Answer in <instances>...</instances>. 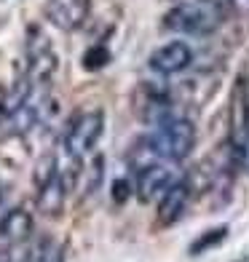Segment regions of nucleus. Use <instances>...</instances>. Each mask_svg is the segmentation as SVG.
<instances>
[{
    "instance_id": "5",
    "label": "nucleus",
    "mask_w": 249,
    "mask_h": 262,
    "mask_svg": "<svg viewBox=\"0 0 249 262\" xmlns=\"http://www.w3.org/2000/svg\"><path fill=\"white\" fill-rule=\"evenodd\" d=\"M25 78L30 86L35 89H40L46 86V83L51 80V75L56 73V54L51 49V43L49 38H43V35L38 32H30V43H27V49H25Z\"/></svg>"
},
{
    "instance_id": "17",
    "label": "nucleus",
    "mask_w": 249,
    "mask_h": 262,
    "mask_svg": "<svg viewBox=\"0 0 249 262\" xmlns=\"http://www.w3.org/2000/svg\"><path fill=\"white\" fill-rule=\"evenodd\" d=\"M0 204H3V182H0Z\"/></svg>"
},
{
    "instance_id": "15",
    "label": "nucleus",
    "mask_w": 249,
    "mask_h": 262,
    "mask_svg": "<svg viewBox=\"0 0 249 262\" xmlns=\"http://www.w3.org/2000/svg\"><path fill=\"white\" fill-rule=\"evenodd\" d=\"M129 195H132V185H129V180H115L113 182V201L115 204H123Z\"/></svg>"
},
{
    "instance_id": "12",
    "label": "nucleus",
    "mask_w": 249,
    "mask_h": 262,
    "mask_svg": "<svg viewBox=\"0 0 249 262\" xmlns=\"http://www.w3.org/2000/svg\"><path fill=\"white\" fill-rule=\"evenodd\" d=\"M59 254H56V249L51 244V238L49 235H40L38 241H32L27 249H25V254H22L19 262H56Z\"/></svg>"
},
{
    "instance_id": "3",
    "label": "nucleus",
    "mask_w": 249,
    "mask_h": 262,
    "mask_svg": "<svg viewBox=\"0 0 249 262\" xmlns=\"http://www.w3.org/2000/svg\"><path fill=\"white\" fill-rule=\"evenodd\" d=\"M105 131V113L102 110H80L67 121L62 131V156L70 161V166H80V161L97 147Z\"/></svg>"
},
{
    "instance_id": "1",
    "label": "nucleus",
    "mask_w": 249,
    "mask_h": 262,
    "mask_svg": "<svg viewBox=\"0 0 249 262\" xmlns=\"http://www.w3.org/2000/svg\"><path fill=\"white\" fill-rule=\"evenodd\" d=\"M236 14V0H182L163 14V27L191 38L217 32Z\"/></svg>"
},
{
    "instance_id": "11",
    "label": "nucleus",
    "mask_w": 249,
    "mask_h": 262,
    "mask_svg": "<svg viewBox=\"0 0 249 262\" xmlns=\"http://www.w3.org/2000/svg\"><path fill=\"white\" fill-rule=\"evenodd\" d=\"M188 201H191V187H188L185 177L177 185H172L166 193L158 198V220L161 225H172L180 220V214L185 211Z\"/></svg>"
},
{
    "instance_id": "4",
    "label": "nucleus",
    "mask_w": 249,
    "mask_h": 262,
    "mask_svg": "<svg viewBox=\"0 0 249 262\" xmlns=\"http://www.w3.org/2000/svg\"><path fill=\"white\" fill-rule=\"evenodd\" d=\"M182 180V174L177 171L174 161H153L148 166L137 169V180H134V193L142 204L158 201L172 185Z\"/></svg>"
},
{
    "instance_id": "8",
    "label": "nucleus",
    "mask_w": 249,
    "mask_h": 262,
    "mask_svg": "<svg viewBox=\"0 0 249 262\" xmlns=\"http://www.w3.org/2000/svg\"><path fill=\"white\" fill-rule=\"evenodd\" d=\"M75 180V171H70L62 166V171H59L54 180H49L46 185L35 187L38 190V195H35V206L43 217H59V214L65 211V204H67V193H70V185Z\"/></svg>"
},
{
    "instance_id": "16",
    "label": "nucleus",
    "mask_w": 249,
    "mask_h": 262,
    "mask_svg": "<svg viewBox=\"0 0 249 262\" xmlns=\"http://www.w3.org/2000/svg\"><path fill=\"white\" fill-rule=\"evenodd\" d=\"M0 262H14V254H11V249H8V246L0 249Z\"/></svg>"
},
{
    "instance_id": "9",
    "label": "nucleus",
    "mask_w": 249,
    "mask_h": 262,
    "mask_svg": "<svg viewBox=\"0 0 249 262\" xmlns=\"http://www.w3.org/2000/svg\"><path fill=\"white\" fill-rule=\"evenodd\" d=\"M91 11V0H49L46 3V19L62 32H75L86 25Z\"/></svg>"
},
{
    "instance_id": "14",
    "label": "nucleus",
    "mask_w": 249,
    "mask_h": 262,
    "mask_svg": "<svg viewBox=\"0 0 249 262\" xmlns=\"http://www.w3.org/2000/svg\"><path fill=\"white\" fill-rule=\"evenodd\" d=\"M110 62V54L105 46H91V49L83 54V70H99Z\"/></svg>"
},
{
    "instance_id": "13",
    "label": "nucleus",
    "mask_w": 249,
    "mask_h": 262,
    "mask_svg": "<svg viewBox=\"0 0 249 262\" xmlns=\"http://www.w3.org/2000/svg\"><path fill=\"white\" fill-rule=\"evenodd\" d=\"M225 235H228V225H220V228H212V230H206V233H201L196 241L188 246V252H191L193 257L196 254H204V252H209V249H215V246H220L222 241H225Z\"/></svg>"
},
{
    "instance_id": "6",
    "label": "nucleus",
    "mask_w": 249,
    "mask_h": 262,
    "mask_svg": "<svg viewBox=\"0 0 249 262\" xmlns=\"http://www.w3.org/2000/svg\"><path fill=\"white\" fill-rule=\"evenodd\" d=\"M191 64H193V49H191L185 40L163 43V46H158V49L148 56V67H150L156 75H163V78L180 75V73H185Z\"/></svg>"
},
{
    "instance_id": "10",
    "label": "nucleus",
    "mask_w": 249,
    "mask_h": 262,
    "mask_svg": "<svg viewBox=\"0 0 249 262\" xmlns=\"http://www.w3.org/2000/svg\"><path fill=\"white\" fill-rule=\"evenodd\" d=\"M35 230V220L27 209L14 206L0 217V241L3 244H22Z\"/></svg>"
},
{
    "instance_id": "7",
    "label": "nucleus",
    "mask_w": 249,
    "mask_h": 262,
    "mask_svg": "<svg viewBox=\"0 0 249 262\" xmlns=\"http://www.w3.org/2000/svg\"><path fill=\"white\" fill-rule=\"evenodd\" d=\"M231 142L236 156L249 152V78L241 75L233 91V121H231Z\"/></svg>"
},
{
    "instance_id": "2",
    "label": "nucleus",
    "mask_w": 249,
    "mask_h": 262,
    "mask_svg": "<svg viewBox=\"0 0 249 262\" xmlns=\"http://www.w3.org/2000/svg\"><path fill=\"white\" fill-rule=\"evenodd\" d=\"M148 145L161 161H174L180 163L193 152L196 147V126L182 115H174L169 121L153 126L148 134Z\"/></svg>"
}]
</instances>
